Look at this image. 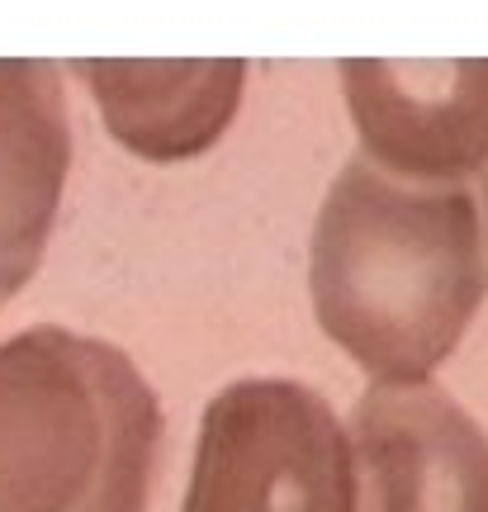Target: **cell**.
Wrapping results in <instances>:
<instances>
[{"label":"cell","instance_id":"4","mask_svg":"<svg viewBox=\"0 0 488 512\" xmlns=\"http://www.w3.org/2000/svg\"><path fill=\"white\" fill-rule=\"evenodd\" d=\"M361 157L413 185H465L488 171V57L337 62Z\"/></svg>","mask_w":488,"mask_h":512},{"label":"cell","instance_id":"6","mask_svg":"<svg viewBox=\"0 0 488 512\" xmlns=\"http://www.w3.org/2000/svg\"><path fill=\"white\" fill-rule=\"evenodd\" d=\"M109 138L152 166L204 157L233 128L247 95L242 57H86Z\"/></svg>","mask_w":488,"mask_h":512},{"label":"cell","instance_id":"2","mask_svg":"<svg viewBox=\"0 0 488 512\" xmlns=\"http://www.w3.org/2000/svg\"><path fill=\"white\" fill-rule=\"evenodd\" d=\"M162 403L105 337L0 342V512H147Z\"/></svg>","mask_w":488,"mask_h":512},{"label":"cell","instance_id":"7","mask_svg":"<svg viewBox=\"0 0 488 512\" xmlns=\"http://www.w3.org/2000/svg\"><path fill=\"white\" fill-rule=\"evenodd\" d=\"M72 166V114L57 62L0 57V309L34 280Z\"/></svg>","mask_w":488,"mask_h":512},{"label":"cell","instance_id":"3","mask_svg":"<svg viewBox=\"0 0 488 512\" xmlns=\"http://www.w3.org/2000/svg\"><path fill=\"white\" fill-rule=\"evenodd\" d=\"M181 512H361L337 408L290 375H242L204 403Z\"/></svg>","mask_w":488,"mask_h":512},{"label":"cell","instance_id":"5","mask_svg":"<svg viewBox=\"0 0 488 512\" xmlns=\"http://www.w3.org/2000/svg\"><path fill=\"white\" fill-rule=\"evenodd\" d=\"M351 446L361 512H488V432L446 384H370Z\"/></svg>","mask_w":488,"mask_h":512},{"label":"cell","instance_id":"1","mask_svg":"<svg viewBox=\"0 0 488 512\" xmlns=\"http://www.w3.org/2000/svg\"><path fill=\"white\" fill-rule=\"evenodd\" d=\"M308 299L370 384L436 380L488 299L484 209L465 185H413L351 157L313 219Z\"/></svg>","mask_w":488,"mask_h":512},{"label":"cell","instance_id":"8","mask_svg":"<svg viewBox=\"0 0 488 512\" xmlns=\"http://www.w3.org/2000/svg\"><path fill=\"white\" fill-rule=\"evenodd\" d=\"M484 238H488V171H484Z\"/></svg>","mask_w":488,"mask_h":512}]
</instances>
